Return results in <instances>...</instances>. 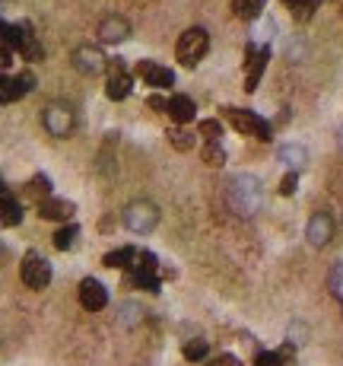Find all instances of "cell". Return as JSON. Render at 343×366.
Segmentation results:
<instances>
[{"instance_id":"cell-6","label":"cell","mask_w":343,"mask_h":366,"mask_svg":"<svg viewBox=\"0 0 343 366\" xmlns=\"http://www.w3.org/2000/svg\"><path fill=\"white\" fill-rule=\"evenodd\" d=\"M222 115L232 122V128L239 131V134H248V137H258V141H270V124L264 122L260 115H254V112H245V109H222Z\"/></svg>"},{"instance_id":"cell-14","label":"cell","mask_w":343,"mask_h":366,"mask_svg":"<svg viewBox=\"0 0 343 366\" xmlns=\"http://www.w3.org/2000/svg\"><path fill=\"white\" fill-rule=\"evenodd\" d=\"M35 90V77L29 71L16 73V77H4V90H0V102L4 105H13L25 96V93Z\"/></svg>"},{"instance_id":"cell-17","label":"cell","mask_w":343,"mask_h":366,"mask_svg":"<svg viewBox=\"0 0 343 366\" xmlns=\"http://www.w3.org/2000/svg\"><path fill=\"white\" fill-rule=\"evenodd\" d=\"M73 201L67 198H38V217L42 220H64L67 223L73 217Z\"/></svg>"},{"instance_id":"cell-36","label":"cell","mask_w":343,"mask_h":366,"mask_svg":"<svg viewBox=\"0 0 343 366\" xmlns=\"http://www.w3.org/2000/svg\"><path fill=\"white\" fill-rule=\"evenodd\" d=\"M279 357H283V366H289V363H292V357H296V347H292V344L279 347Z\"/></svg>"},{"instance_id":"cell-21","label":"cell","mask_w":343,"mask_h":366,"mask_svg":"<svg viewBox=\"0 0 343 366\" xmlns=\"http://www.w3.org/2000/svg\"><path fill=\"white\" fill-rule=\"evenodd\" d=\"M264 7H267V0H232V13L245 23L258 20V16L264 13Z\"/></svg>"},{"instance_id":"cell-28","label":"cell","mask_w":343,"mask_h":366,"mask_svg":"<svg viewBox=\"0 0 343 366\" xmlns=\"http://www.w3.org/2000/svg\"><path fill=\"white\" fill-rule=\"evenodd\" d=\"M200 160L207 163V166H222L226 163V153H222V147H219V141H213V143H207V147L200 150Z\"/></svg>"},{"instance_id":"cell-30","label":"cell","mask_w":343,"mask_h":366,"mask_svg":"<svg viewBox=\"0 0 343 366\" xmlns=\"http://www.w3.org/2000/svg\"><path fill=\"white\" fill-rule=\"evenodd\" d=\"M254 366H283V357H279V350H260L254 357Z\"/></svg>"},{"instance_id":"cell-10","label":"cell","mask_w":343,"mask_h":366,"mask_svg":"<svg viewBox=\"0 0 343 366\" xmlns=\"http://www.w3.org/2000/svg\"><path fill=\"white\" fill-rule=\"evenodd\" d=\"M334 230H337L334 217H330L327 211H318V213H311L308 226H305V239H308L315 249H324V245H330V239H334Z\"/></svg>"},{"instance_id":"cell-15","label":"cell","mask_w":343,"mask_h":366,"mask_svg":"<svg viewBox=\"0 0 343 366\" xmlns=\"http://www.w3.org/2000/svg\"><path fill=\"white\" fill-rule=\"evenodd\" d=\"M108 302V290L102 281H95V277H86V281L80 283V306L86 309V312H99V309H105Z\"/></svg>"},{"instance_id":"cell-9","label":"cell","mask_w":343,"mask_h":366,"mask_svg":"<svg viewBox=\"0 0 343 366\" xmlns=\"http://www.w3.org/2000/svg\"><path fill=\"white\" fill-rule=\"evenodd\" d=\"M133 283L140 290H150V293H159V261L152 252H140L137 264H133Z\"/></svg>"},{"instance_id":"cell-5","label":"cell","mask_w":343,"mask_h":366,"mask_svg":"<svg viewBox=\"0 0 343 366\" xmlns=\"http://www.w3.org/2000/svg\"><path fill=\"white\" fill-rule=\"evenodd\" d=\"M19 277L29 290H44L51 283V261L38 252H25L23 264H19Z\"/></svg>"},{"instance_id":"cell-23","label":"cell","mask_w":343,"mask_h":366,"mask_svg":"<svg viewBox=\"0 0 343 366\" xmlns=\"http://www.w3.org/2000/svg\"><path fill=\"white\" fill-rule=\"evenodd\" d=\"M19 220H23V204L4 188V226H19Z\"/></svg>"},{"instance_id":"cell-31","label":"cell","mask_w":343,"mask_h":366,"mask_svg":"<svg viewBox=\"0 0 343 366\" xmlns=\"http://www.w3.org/2000/svg\"><path fill=\"white\" fill-rule=\"evenodd\" d=\"M29 191H32V194H44V198H48V191H51V179H48V175H35V179L29 182Z\"/></svg>"},{"instance_id":"cell-27","label":"cell","mask_w":343,"mask_h":366,"mask_svg":"<svg viewBox=\"0 0 343 366\" xmlns=\"http://www.w3.org/2000/svg\"><path fill=\"white\" fill-rule=\"evenodd\" d=\"M169 143L175 150H181V153H188V150H194V134H188V131H181V128H175V131H169Z\"/></svg>"},{"instance_id":"cell-35","label":"cell","mask_w":343,"mask_h":366,"mask_svg":"<svg viewBox=\"0 0 343 366\" xmlns=\"http://www.w3.org/2000/svg\"><path fill=\"white\" fill-rule=\"evenodd\" d=\"M150 109H156V112H169V99H162V96H150Z\"/></svg>"},{"instance_id":"cell-19","label":"cell","mask_w":343,"mask_h":366,"mask_svg":"<svg viewBox=\"0 0 343 366\" xmlns=\"http://www.w3.org/2000/svg\"><path fill=\"white\" fill-rule=\"evenodd\" d=\"M277 160L286 163V166H289V172H299V169L305 166V160H308V153H305L302 143H286V147H279Z\"/></svg>"},{"instance_id":"cell-18","label":"cell","mask_w":343,"mask_h":366,"mask_svg":"<svg viewBox=\"0 0 343 366\" xmlns=\"http://www.w3.org/2000/svg\"><path fill=\"white\" fill-rule=\"evenodd\" d=\"M194 115H197V105H194V99L191 96H172L169 99V118L175 124L194 122Z\"/></svg>"},{"instance_id":"cell-26","label":"cell","mask_w":343,"mask_h":366,"mask_svg":"<svg viewBox=\"0 0 343 366\" xmlns=\"http://www.w3.org/2000/svg\"><path fill=\"white\" fill-rule=\"evenodd\" d=\"M197 134L207 137V143L219 141V137H222V124H219V118H203V122L197 124Z\"/></svg>"},{"instance_id":"cell-7","label":"cell","mask_w":343,"mask_h":366,"mask_svg":"<svg viewBox=\"0 0 343 366\" xmlns=\"http://www.w3.org/2000/svg\"><path fill=\"white\" fill-rule=\"evenodd\" d=\"M42 128L48 131L51 137L64 141V137L73 131V112H70V105H64V102H48V105L42 109Z\"/></svg>"},{"instance_id":"cell-20","label":"cell","mask_w":343,"mask_h":366,"mask_svg":"<svg viewBox=\"0 0 343 366\" xmlns=\"http://www.w3.org/2000/svg\"><path fill=\"white\" fill-rule=\"evenodd\" d=\"M137 255L140 252L137 249H131V245H121V249H114V252H108L105 258H102V264H105V268H133L131 261H137Z\"/></svg>"},{"instance_id":"cell-2","label":"cell","mask_w":343,"mask_h":366,"mask_svg":"<svg viewBox=\"0 0 343 366\" xmlns=\"http://www.w3.org/2000/svg\"><path fill=\"white\" fill-rule=\"evenodd\" d=\"M210 52V35L207 29L200 26H191L178 35V45H175V58L181 67H197L203 61V54Z\"/></svg>"},{"instance_id":"cell-24","label":"cell","mask_w":343,"mask_h":366,"mask_svg":"<svg viewBox=\"0 0 343 366\" xmlns=\"http://www.w3.org/2000/svg\"><path fill=\"white\" fill-rule=\"evenodd\" d=\"M76 236H80V230H76V223H67L61 226V230L54 232V249L57 252H70L76 245Z\"/></svg>"},{"instance_id":"cell-29","label":"cell","mask_w":343,"mask_h":366,"mask_svg":"<svg viewBox=\"0 0 343 366\" xmlns=\"http://www.w3.org/2000/svg\"><path fill=\"white\" fill-rule=\"evenodd\" d=\"M327 290H330V296H334V300H340V302H343V261H340V264H334V271H330V277H327Z\"/></svg>"},{"instance_id":"cell-13","label":"cell","mask_w":343,"mask_h":366,"mask_svg":"<svg viewBox=\"0 0 343 366\" xmlns=\"http://www.w3.org/2000/svg\"><path fill=\"white\" fill-rule=\"evenodd\" d=\"M267 61H270V48H260V52H254V45L245 48V64H248V71H245V90L248 93L258 90L260 73H264Z\"/></svg>"},{"instance_id":"cell-16","label":"cell","mask_w":343,"mask_h":366,"mask_svg":"<svg viewBox=\"0 0 343 366\" xmlns=\"http://www.w3.org/2000/svg\"><path fill=\"white\" fill-rule=\"evenodd\" d=\"M95 35H99L102 42H108V45H114V42H124L127 35H131V23H127L124 16H118V13H108V16H102V20H99Z\"/></svg>"},{"instance_id":"cell-11","label":"cell","mask_w":343,"mask_h":366,"mask_svg":"<svg viewBox=\"0 0 343 366\" xmlns=\"http://www.w3.org/2000/svg\"><path fill=\"white\" fill-rule=\"evenodd\" d=\"M133 73H137L146 86H156V90H169V86L175 83V73H172L169 67L156 64V61H137Z\"/></svg>"},{"instance_id":"cell-1","label":"cell","mask_w":343,"mask_h":366,"mask_svg":"<svg viewBox=\"0 0 343 366\" xmlns=\"http://www.w3.org/2000/svg\"><path fill=\"white\" fill-rule=\"evenodd\" d=\"M229 204H232V211L239 213V217H254V213L260 211V204H264V191H260V182L254 179V175H235L232 182H229Z\"/></svg>"},{"instance_id":"cell-32","label":"cell","mask_w":343,"mask_h":366,"mask_svg":"<svg viewBox=\"0 0 343 366\" xmlns=\"http://www.w3.org/2000/svg\"><path fill=\"white\" fill-rule=\"evenodd\" d=\"M296 188H299V172H286L283 175V182H279V194H296Z\"/></svg>"},{"instance_id":"cell-34","label":"cell","mask_w":343,"mask_h":366,"mask_svg":"<svg viewBox=\"0 0 343 366\" xmlns=\"http://www.w3.org/2000/svg\"><path fill=\"white\" fill-rule=\"evenodd\" d=\"M210 366H241L239 360L232 357V353H222V357H216V360H210Z\"/></svg>"},{"instance_id":"cell-38","label":"cell","mask_w":343,"mask_h":366,"mask_svg":"<svg viewBox=\"0 0 343 366\" xmlns=\"http://www.w3.org/2000/svg\"><path fill=\"white\" fill-rule=\"evenodd\" d=\"M4 4H10V0H4Z\"/></svg>"},{"instance_id":"cell-33","label":"cell","mask_w":343,"mask_h":366,"mask_svg":"<svg viewBox=\"0 0 343 366\" xmlns=\"http://www.w3.org/2000/svg\"><path fill=\"white\" fill-rule=\"evenodd\" d=\"M121 315L124 319H118V325H131L133 315H140V306H133V302H127V306H121Z\"/></svg>"},{"instance_id":"cell-22","label":"cell","mask_w":343,"mask_h":366,"mask_svg":"<svg viewBox=\"0 0 343 366\" xmlns=\"http://www.w3.org/2000/svg\"><path fill=\"white\" fill-rule=\"evenodd\" d=\"M286 7H289L292 20L296 23H308L311 16H315V10L321 7V0H283Z\"/></svg>"},{"instance_id":"cell-25","label":"cell","mask_w":343,"mask_h":366,"mask_svg":"<svg viewBox=\"0 0 343 366\" xmlns=\"http://www.w3.org/2000/svg\"><path fill=\"white\" fill-rule=\"evenodd\" d=\"M181 353H184V360H191V363H197V360H203L210 353V344L203 338H191V341H184V347H181Z\"/></svg>"},{"instance_id":"cell-12","label":"cell","mask_w":343,"mask_h":366,"mask_svg":"<svg viewBox=\"0 0 343 366\" xmlns=\"http://www.w3.org/2000/svg\"><path fill=\"white\" fill-rule=\"evenodd\" d=\"M73 67H76L80 73H86V77H95V73L108 71V58L99 52V48L80 45V48L73 52Z\"/></svg>"},{"instance_id":"cell-3","label":"cell","mask_w":343,"mask_h":366,"mask_svg":"<svg viewBox=\"0 0 343 366\" xmlns=\"http://www.w3.org/2000/svg\"><path fill=\"white\" fill-rule=\"evenodd\" d=\"M4 42L16 45V52L23 54V61H29V64L44 61V48H42V42L35 39V33H32L29 23H16V26L4 23Z\"/></svg>"},{"instance_id":"cell-37","label":"cell","mask_w":343,"mask_h":366,"mask_svg":"<svg viewBox=\"0 0 343 366\" xmlns=\"http://www.w3.org/2000/svg\"><path fill=\"white\" fill-rule=\"evenodd\" d=\"M340 147H343V128H340Z\"/></svg>"},{"instance_id":"cell-8","label":"cell","mask_w":343,"mask_h":366,"mask_svg":"<svg viewBox=\"0 0 343 366\" xmlns=\"http://www.w3.org/2000/svg\"><path fill=\"white\" fill-rule=\"evenodd\" d=\"M133 90V77L127 73L124 61L121 58H108V86H105V96L112 99V102H121V99H127Z\"/></svg>"},{"instance_id":"cell-4","label":"cell","mask_w":343,"mask_h":366,"mask_svg":"<svg viewBox=\"0 0 343 366\" xmlns=\"http://www.w3.org/2000/svg\"><path fill=\"white\" fill-rule=\"evenodd\" d=\"M121 220H124V226L131 232L146 236V232H152L159 226V207L152 201H131L124 207V213H121Z\"/></svg>"}]
</instances>
